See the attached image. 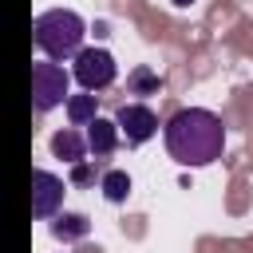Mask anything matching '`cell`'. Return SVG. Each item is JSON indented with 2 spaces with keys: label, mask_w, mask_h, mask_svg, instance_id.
<instances>
[{
  "label": "cell",
  "mask_w": 253,
  "mask_h": 253,
  "mask_svg": "<svg viewBox=\"0 0 253 253\" xmlns=\"http://www.w3.org/2000/svg\"><path fill=\"white\" fill-rule=\"evenodd\" d=\"M166 150L178 166H210L225 150V126L206 107H182L162 126Z\"/></svg>",
  "instance_id": "6da1fadb"
},
{
  "label": "cell",
  "mask_w": 253,
  "mask_h": 253,
  "mask_svg": "<svg viewBox=\"0 0 253 253\" xmlns=\"http://www.w3.org/2000/svg\"><path fill=\"white\" fill-rule=\"evenodd\" d=\"M83 36H87V24L71 8H47L32 20V40L43 51V59H51V63L55 59H75L83 51Z\"/></svg>",
  "instance_id": "7a4b0ae2"
},
{
  "label": "cell",
  "mask_w": 253,
  "mask_h": 253,
  "mask_svg": "<svg viewBox=\"0 0 253 253\" xmlns=\"http://www.w3.org/2000/svg\"><path fill=\"white\" fill-rule=\"evenodd\" d=\"M67 87H71V75L51 63V59H36L32 63V107L40 115H47L51 107L67 103Z\"/></svg>",
  "instance_id": "3957f363"
},
{
  "label": "cell",
  "mask_w": 253,
  "mask_h": 253,
  "mask_svg": "<svg viewBox=\"0 0 253 253\" xmlns=\"http://www.w3.org/2000/svg\"><path fill=\"white\" fill-rule=\"evenodd\" d=\"M71 75H75V83L83 87V91H107L111 83H115V75H119V67H115V55L111 51H103V47H83L79 55H75V63H71Z\"/></svg>",
  "instance_id": "277c9868"
},
{
  "label": "cell",
  "mask_w": 253,
  "mask_h": 253,
  "mask_svg": "<svg viewBox=\"0 0 253 253\" xmlns=\"http://www.w3.org/2000/svg\"><path fill=\"white\" fill-rule=\"evenodd\" d=\"M115 126H119V138H126V146H142L158 134V115L146 103H123L115 111Z\"/></svg>",
  "instance_id": "5b68a950"
},
{
  "label": "cell",
  "mask_w": 253,
  "mask_h": 253,
  "mask_svg": "<svg viewBox=\"0 0 253 253\" xmlns=\"http://www.w3.org/2000/svg\"><path fill=\"white\" fill-rule=\"evenodd\" d=\"M63 178H55L51 170H32V217H55L59 206H63Z\"/></svg>",
  "instance_id": "8992f818"
},
{
  "label": "cell",
  "mask_w": 253,
  "mask_h": 253,
  "mask_svg": "<svg viewBox=\"0 0 253 253\" xmlns=\"http://www.w3.org/2000/svg\"><path fill=\"white\" fill-rule=\"evenodd\" d=\"M87 154H95V162L99 158H111L115 150H119V126H115V119H103V115H95L91 123H87Z\"/></svg>",
  "instance_id": "52a82bcc"
},
{
  "label": "cell",
  "mask_w": 253,
  "mask_h": 253,
  "mask_svg": "<svg viewBox=\"0 0 253 253\" xmlns=\"http://www.w3.org/2000/svg\"><path fill=\"white\" fill-rule=\"evenodd\" d=\"M47 146H51V154H55L59 162H67V166H75V162H83V158H87V138H83L75 126H63V130H55Z\"/></svg>",
  "instance_id": "ba28073f"
},
{
  "label": "cell",
  "mask_w": 253,
  "mask_h": 253,
  "mask_svg": "<svg viewBox=\"0 0 253 253\" xmlns=\"http://www.w3.org/2000/svg\"><path fill=\"white\" fill-rule=\"evenodd\" d=\"M91 233V221H87V213H55V221H51V237H59V241H83Z\"/></svg>",
  "instance_id": "9c48e42d"
},
{
  "label": "cell",
  "mask_w": 253,
  "mask_h": 253,
  "mask_svg": "<svg viewBox=\"0 0 253 253\" xmlns=\"http://www.w3.org/2000/svg\"><path fill=\"white\" fill-rule=\"evenodd\" d=\"M126 91H130V95H138V99L158 95V91H162V75H158L154 67L138 63V67H130V75H126Z\"/></svg>",
  "instance_id": "30bf717a"
},
{
  "label": "cell",
  "mask_w": 253,
  "mask_h": 253,
  "mask_svg": "<svg viewBox=\"0 0 253 253\" xmlns=\"http://www.w3.org/2000/svg\"><path fill=\"white\" fill-rule=\"evenodd\" d=\"M67 123L71 126H87L95 115H99V95H91V91H83V95H67Z\"/></svg>",
  "instance_id": "8fae6325"
},
{
  "label": "cell",
  "mask_w": 253,
  "mask_h": 253,
  "mask_svg": "<svg viewBox=\"0 0 253 253\" xmlns=\"http://www.w3.org/2000/svg\"><path fill=\"white\" fill-rule=\"evenodd\" d=\"M99 190H103V198L111 206H123L130 198V174L126 170H103L99 174Z\"/></svg>",
  "instance_id": "7c38bea8"
},
{
  "label": "cell",
  "mask_w": 253,
  "mask_h": 253,
  "mask_svg": "<svg viewBox=\"0 0 253 253\" xmlns=\"http://www.w3.org/2000/svg\"><path fill=\"white\" fill-rule=\"evenodd\" d=\"M95 174H99V162H95V158H91V162L83 158V162H75V166H71V186H91V182H95Z\"/></svg>",
  "instance_id": "4fadbf2b"
},
{
  "label": "cell",
  "mask_w": 253,
  "mask_h": 253,
  "mask_svg": "<svg viewBox=\"0 0 253 253\" xmlns=\"http://www.w3.org/2000/svg\"><path fill=\"white\" fill-rule=\"evenodd\" d=\"M170 4H174V8H194L198 0H170Z\"/></svg>",
  "instance_id": "5bb4252c"
}]
</instances>
